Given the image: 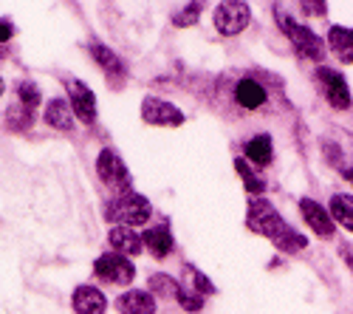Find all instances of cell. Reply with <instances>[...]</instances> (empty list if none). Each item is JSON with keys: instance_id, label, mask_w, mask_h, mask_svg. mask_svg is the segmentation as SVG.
<instances>
[{"instance_id": "cell-1", "label": "cell", "mask_w": 353, "mask_h": 314, "mask_svg": "<svg viewBox=\"0 0 353 314\" xmlns=\"http://www.w3.org/2000/svg\"><path fill=\"white\" fill-rule=\"evenodd\" d=\"M274 14H277V23L280 28L288 35L294 51H297L303 60H311V63H322L325 60V43H322L308 26H300V23H294L288 14H283L280 6H274Z\"/></svg>"}, {"instance_id": "cell-2", "label": "cell", "mask_w": 353, "mask_h": 314, "mask_svg": "<svg viewBox=\"0 0 353 314\" xmlns=\"http://www.w3.org/2000/svg\"><path fill=\"white\" fill-rule=\"evenodd\" d=\"M150 202L139 193H122L108 202L105 207V218L119 224V226H139V224H147L150 221Z\"/></svg>"}, {"instance_id": "cell-3", "label": "cell", "mask_w": 353, "mask_h": 314, "mask_svg": "<svg viewBox=\"0 0 353 314\" xmlns=\"http://www.w3.org/2000/svg\"><path fill=\"white\" fill-rule=\"evenodd\" d=\"M246 224H249V230L263 235V238H269V241H280L291 226L280 218V213L269 204V202H263V198H254V202H249V215H246Z\"/></svg>"}, {"instance_id": "cell-4", "label": "cell", "mask_w": 353, "mask_h": 314, "mask_svg": "<svg viewBox=\"0 0 353 314\" xmlns=\"http://www.w3.org/2000/svg\"><path fill=\"white\" fill-rule=\"evenodd\" d=\"M97 173L105 181V187H110L116 195L130 193V170L125 167V161L119 159V153L102 150L99 159H97Z\"/></svg>"}, {"instance_id": "cell-5", "label": "cell", "mask_w": 353, "mask_h": 314, "mask_svg": "<svg viewBox=\"0 0 353 314\" xmlns=\"http://www.w3.org/2000/svg\"><path fill=\"white\" fill-rule=\"evenodd\" d=\"M94 272L99 280L113 283V286H128V283L136 277V269L128 261V255H119V252H108L102 258H97Z\"/></svg>"}, {"instance_id": "cell-6", "label": "cell", "mask_w": 353, "mask_h": 314, "mask_svg": "<svg viewBox=\"0 0 353 314\" xmlns=\"http://www.w3.org/2000/svg\"><path fill=\"white\" fill-rule=\"evenodd\" d=\"M249 20H252V9L249 3H241V0H226V3L215 9V28L226 37L241 35L249 26Z\"/></svg>"}, {"instance_id": "cell-7", "label": "cell", "mask_w": 353, "mask_h": 314, "mask_svg": "<svg viewBox=\"0 0 353 314\" xmlns=\"http://www.w3.org/2000/svg\"><path fill=\"white\" fill-rule=\"evenodd\" d=\"M141 119L147 125H161V128H179L184 122V113L175 108L172 102L156 99V97H147L141 102Z\"/></svg>"}, {"instance_id": "cell-8", "label": "cell", "mask_w": 353, "mask_h": 314, "mask_svg": "<svg viewBox=\"0 0 353 314\" xmlns=\"http://www.w3.org/2000/svg\"><path fill=\"white\" fill-rule=\"evenodd\" d=\"M322 88H325V99L331 102V108L336 110H347L350 108V91H347V82L342 74L331 71V68H319L316 71Z\"/></svg>"}, {"instance_id": "cell-9", "label": "cell", "mask_w": 353, "mask_h": 314, "mask_svg": "<svg viewBox=\"0 0 353 314\" xmlns=\"http://www.w3.org/2000/svg\"><path fill=\"white\" fill-rule=\"evenodd\" d=\"M68 94H71V110H74V117H79L85 125H91V122L97 119V99H94V91L88 88L85 82L71 79V82H68Z\"/></svg>"}, {"instance_id": "cell-10", "label": "cell", "mask_w": 353, "mask_h": 314, "mask_svg": "<svg viewBox=\"0 0 353 314\" xmlns=\"http://www.w3.org/2000/svg\"><path fill=\"white\" fill-rule=\"evenodd\" d=\"M300 213L305 218V224L319 235V238H334V224H331V213L325 207H319L314 198H303L300 202Z\"/></svg>"}, {"instance_id": "cell-11", "label": "cell", "mask_w": 353, "mask_h": 314, "mask_svg": "<svg viewBox=\"0 0 353 314\" xmlns=\"http://www.w3.org/2000/svg\"><path fill=\"white\" fill-rule=\"evenodd\" d=\"M71 306H74L77 314H105L108 300L97 286H77L74 297H71Z\"/></svg>"}, {"instance_id": "cell-12", "label": "cell", "mask_w": 353, "mask_h": 314, "mask_svg": "<svg viewBox=\"0 0 353 314\" xmlns=\"http://www.w3.org/2000/svg\"><path fill=\"white\" fill-rule=\"evenodd\" d=\"M116 308H119V314H156V297L150 292L130 289L116 300Z\"/></svg>"}, {"instance_id": "cell-13", "label": "cell", "mask_w": 353, "mask_h": 314, "mask_svg": "<svg viewBox=\"0 0 353 314\" xmlns=\"http://www.w3.org/2000/svg\"><path fill=\"white\" fill-rule=\"evenodd\" d=\"M108 241L119 255H139L144 249V238L133 230V226H113Z\"/></svg>"}, {"instance_id": "cell-14", "label": "cell", "mask_w": 353, "mask_h": 314, "mask_svg": "<svg viewBox=\"0 0 353 314\" xmlns=\"http://www.w3.org/2000/svg\"><path fill=\"white\" fill-rule=\"evenodd\" d=\"M144 244H147V249H150V255L153 258H167V255L172 252V233H170V226L167 224H159V226H153V230H147L144 233Z\"/></svg>"}, {"instance_id": "cell-15", "label": "cell", "mask_w": 353, "mask_h": 314, "mask_svg": "<svg viewBox=\"0 0 353 314\" xmlns=\"http://www.w3.org/2000/svg\"><path fill=\"white\" fill-rule=\"evenodd\" d=\"M328 46H331V51L339 57L342 63L353 66V28L331 26V32H328Z\"/></svg>"}, {"instance_id": "cell-16", "label": "cell", "mask_w": 353, "mask_h": 314, "mask_svg": "<svg viewBox=\"0 0 353 314\" xmlns=\"http://www.w3.org/2000/svg\"><path fill=\"white\" fill-rule=\"evenodd\" d=\"M46 122L51 125V128H57V130H71L74 128V110H71V105L65 102V99H51L48 102V108H46Z\"/></svg>"}, {"instance_id": "cell-17", "label": "cell", "mask_w": 353, "mask_h": 314, "mask_svg": "<svg viewBox=\"0 0 353 314\" xmlns=\"http://www.w3.org/2000/svg\"><path fill=\"white\" fill-rule=\"evenodd\" d=\"M234 99H238L243 108L254 110V108H260L263 102H266V88L254 79H241L238 88H234Z\"/></svg>"}, {"instance_id": "cell-18", "label": "cell", "mask_w": 353, "mask_h": 314, "mask_svg": "<svg viewBox=\"0 0 353 314\" xmlns=\"http://www.w3.org/2000/svg\"><path fill=\"white\" fill-rule=\"evenodd\" d=\"M91 57L102 66V71L110 74L113 79H122V77H125V63H122L110 48H105V46H91Z\"/></svg>"}, {"instance_id": "cell-19", "label": "cell", "mask_w": 353, "mask_h": 314, "mask_svg": "<svg viewBox=\"0 0 353 314\" xmlns=\"http://www.w3.org/2000/svg\"><path fill=\"white\" fill-rule=\"evenodd\" d=\"M331 218L336 224H342L347 233H353V195H345V193H336L331 198Z\"/></svg>"}, {"instance_id": "cell-20", "label": "cell", "mask_w": 353, "mask_h": 314, "mask_svg": "<svg viewBox=\"0 0 353 314\" xmlns=\"http://www.w3.org/2000/svg\"><path fill=\"white\" fill-rule=\"evenodd\" d=\"M272 156H274V148H272V139L269 136H254L249 145H246V159L252 164L266 167V164H272Z\"/></svg>"}, {"instance_id": "cell-21", "label": "cell", "mask_w": 353, "mask_h": 314, "mask_svg": "<svg viewBox=\"0 0 353 314\" xmlns=\"http://www.w3.org/2000/svg\"><path fill=\"white\" fill-rule=\"evenodd\" d=\"M181 286L175 283L170 275H153L150 277V295L153 297H164V300H179Z\"/></svg>"}, {"instance_id": "cell-22", "label": "cell", "mask_w": 353, "mask_h": 314, "mask_svg": "<svg viewBox=\"0 0 353 314\" xmlns=\"http://www.w3.org/2000/svg\"><path fill=\"white\" fill-rule=\"evenodd\" d=\"M34 122V110L32 108H26V105H9L6 108V125L14 128V130H28Z\"/></svg>"}, {"instance_id": "cell-23", "label": "cell", "mask_w": 353, "mask_h": 314, "mask_svg": "<svg viewBox=\"0 0 353 314\" xmlns=\"http://www.w3.org/2000/svg\"><path fill=\"white\" fill-rule=\"evenodd\" d=\"M234 170L241 173V179H243V187L252 193V195H257V193H263L266 190V181L263 179H257L252 170H249V164H246V159H234Z\"/></svg>"}, {"instance_id": "cell-24", "label": "cell", "mask_w": 353, "mask_h": 314, "mask_svg": "<svg viewBox=\"0 0 353 314\" xmlns=\"http://www.w3.org/2000/svg\"><path fill=\"white\" fill-rule=\"evenodd\" d=\"M184 275H187V280H190V286L198 292V295H215V286H212V280H207L203 277L195 266H187L184 269Z\"/></svg>"}, {"instance_id": "cell-25", "label": "cell", "mask_w": 353, "mask_h": 314, "mask_svg": "<svg viewBox=\"0 0 353 314\" xmlns=\"http://www.w3.org/2000/svg\"><path fill=\"white\" fill-rule=\"evenodd\" d=\"M17 97H20V105H26V108H37L40 105V88L34 82H20L17 85Z\"/></svg>"}, {"instance_id": "cell-26", "label": "cell", "mask_w": 353, "mask_h": 314, "mask_svg": "<svg viewBox=\"0 0 353 314\" xmlns=\"http://www.w3.org/2000/svg\"><path fill=\"white\" fill-rule=\"evenodd\" d=\"M280 252H288V255H294V252H300L303 246H308V241L300 235V233H294V230H288L277 244H274Z\"/></svg>"}, {"instance_id": "cell-27", "label": "cell", "mask_w": 353, "mask_h": 314, "mask_svg": "<svg viewBox=\"0 0 353 314\" xmlns=\"http://www.w3.org/2000/svg\"><path fill=\"white\" fill-rule=\"evenodd\" d=\"M179 303H181L184 311L195 314V311L203 308V295H198V292H192V289H181V292H179Z\"/></svg>"}, {"instance_id": "cell-28", "label": "cell", "mask_w": 353, "mask_h": 314, "mask_svg": "<svg viewBox=\"0 0 353 314\" xmlns=\"http://www.w3.org/2000/svg\"><path fill=\"white\" fill-rule=\"evenodd\" d=\"M201 9H203L201 3H187V6H184V9L179 12V14H175V17H172V23H175V26H179V28H184V26H192V23L198 20Z\"/></svg>"}, {"instance_id": "cell-29", "label": "cell", "mask_w": 353, "mask_h": 314, "mask_svg": "<svg viewBox=\"0 0 353 314\" xmlns=\"http://www.w3.org/2000/svg\"><path fill=\"white\" fill-rule=\"evenodd\" d=\"M12 35H14L12 23H9V20H0V43H6V40H9Z\"/></svg>"}, {"instance_id": "cell-30", "label": "cell", "mask_w": 353, "mask_h": 314, "mask_svg": "<svg viewBox=\"0 0 353 314\" xmlns=\"http://www.w3.org/2000/svg\"><path fill=\"white\" fill-rule=\"evenodd\" d=\"M303 12H308V14H325L328 6L325 3H303Z\"/></svg>"}, {"instance_id": "cell-31", "label": "cell", "mask_w": 353, "mask_h": 314, "mask_svg": "<svg viewBox=\"0 0 353 314\" xmlns=\"http://www.w3.org/2000/svg\"><path fill=\"white\" fill-rule=\"evenodd\" d=\"M342 258H345V261H347V266H350V269H353V252H350V249H347V246H345V249H342Z\"/></svg>"}, {"instance_id": "cell-32", "label": "cell", "mask_w": 353, "mask_h": 314, "mask_svg": "<svg viewBox=\"0 0 353 314\" xmlns=\"http://www.w3.org/2000/svg\"><path fill=\"white\" fill-rule=\"evenodd\" d=\"M345 179L353 184V167H347V170H345Z\"/></svg>"}, {"instance_id": "cell-33", "label": "cell", "mask_w": 353, "mask_h": 314, "mask_svg": "<svg viewBox=\"0 0 353 314\" xmlns=\"http://www.w3.org/2000/svg\"><path fill=\"white\" fill-rule=\"evenodd\" d=\"M0 97H3V79H0Z\"/></svg>"}]
</instances>
